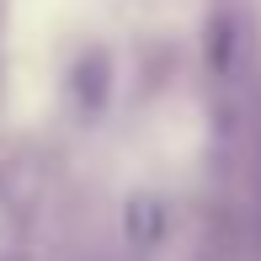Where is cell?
I'll return each mask as SVG.
<instances>
[{
	"instance_id": "6da1fadb",
	"label": "cell",
	"mask_w": 261,
	"mask_h": 261,
	"mask_svg": "<svg viewBox=\"0 0 261 261\" xmlns=\"http://www.w3.org/2000/svg\"><path fill=\"white\" fill-rule=\"evenodd\" d=\"M123 224H128V240H134V245H155L160 229H165V208H160V197L139 192L134 203H128V213H123Z\"/></svg>"
},
{
	"instance_id": "7a4b0ae2",
	"label": "cell",
	"mask_w": 261,
	"mask_h": 261,
	"mask_svg": "<svg viewBox=\"0 0 261 261\" xmlns=\"http://www.w3.org/2000/svg\"><path fill=\"white\" fill-rule=\"evenodd\" d=\"M234 48H240L234 21L219 16V21H213V38H208V64H213V75H229V69H234Z\"/></svg>"
}]
</instances>
